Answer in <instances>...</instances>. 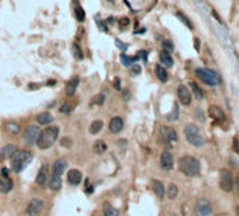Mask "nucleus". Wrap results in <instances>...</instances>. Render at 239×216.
I'll use <instances>...</instances> for the list:
<instances>
[{
	"instance_id": "1",
	"label": "nucleus",
	"mask_w": 239,
	"mask_h": 216,
	"mask_svg": "<svg viewBox=\"0 0 239 216\" xmlns=\"http://www.w3.org/2000/svg\"><path fill=\"white\" fill-rule=\"evenodd\" d=\"M59 136V128L58 126H48L43 130H41V133L38 136L37 145L39 149H49L50 146L58 141Z\"/></svg>"
},
{
	"instance_id": "2",
	"label": "nucleus",
	"mask_w": 239,
	"mask_h": 216,
	"mask_svg": "<svg viewBox=\"0 0 239 216\" xmlns=\"http://www.w3.org/2000/svg\"><path fill=\"white\" fill-rule=\"evenodd\" d=\"M179 170L185 175L196 177L200 173V163L193 156H182L179 159Z\"/></svg>"
},
{
	"instance_id": "3",
	"label": "nucleus",
	"mask_w": 239,
	"mask_h": 216,
	"mask_svg": "<svg viewBox=\"0 0 239 216\" xmlns=\"http://www.w3.org/2000/svg\"><path fill=\"white\" fill-rule=\"evenodd\" d=\"M10 160H11V170L14 173H20L21 170H24L27 167V164L32 160V153L28 150H17L10 157Z\"/></svg>"
},
{
	"instance_id": "4",
	"label": "nucleus",
	"mask_w": 239,
	"mask_h": 216,
	"mask_svg": "<svg viewBox=\"0 0 239 216\" xmlns=\"http://www.w3.org/2000/svg\"><path fill=\"white\" fill-rule=\"evenodd\" d=\"M183 132H185V138L187 139V142H189L190 145L196 146V147H202V146L204 145V138H203L200 129H199L194 124L186 125Z\"/></svg>"
},
{
	"instance_id": "5",
	"label": "nucleus",
	"mask_w": 239,
	"mask_h": 216,
	"mask_svg": "<svg viewBox=\"0 0 239 216\" xmlns=\"http://www.w3.org/2000/svg\"><path fill=\"white\" fill-rule=\"evenodd\" d=\"M196 76L200 80L207 84V86H218L220 84V77L214 70L207 69V67H197L196 69Z\"/></svg>"
},
{
	"instance_id": "6",
	"label": "nucleus",
	"mask_w": 239,
	"mask_h": 216,
	"mask_svg": "<svg viewBox=\"0 0 239 216\" xmlns=\"http://www.w3.org/2000/svg\"><path fill=\"white\" fill-rule=\"evenodd\" d=\"M234 185H235V181L231 171L227 170V168H222L220 171V187H221V189L225 191V192H231L234 189Z\"/></svg>"
},
{
	"instance_id": "7",
	"label": "nucleus",
	"mask_w": 239,
	"mask_h": 216,
	"mask_svg": "<svg viewBox=\"0 0 239 216\" xmlns=\"http://www.w3.org/2000/svg\"><path fill=\"white\" fill-rule=\"evenodd\" d=\"M212 212L211 202L207 198H199L196 202V208H194V213L196 216H210Z\"/></svg>"
},
{
	"instance_id": "8",
	"label": "nucleus",
	"mask_w": 239,
	"mask_h": 216,
	"mask_svg": "<svg viewBox=\"0 0 239 216\" xmlns=\"http://www.w3.org/2000/svg\"><path fill=\"white\" fill-rule=\"evenodd\" d=\"M39 133H41V129L38 128L37 125H30V126H27V129L24 130L22 138H24L25 143H28V145H32V143H35V142L38 141V136H39Z\"/></svg>"
},
{
	"instance_id": "9",
	"label": "nucleus",
	"mask_w": 239,
	"mask_h": 216,
	"mask_svg": "<svg viewBox=\"0 0 239 216\" xmlns=\"http://www.w3.org/2000/svg\"><path fill=\"white\" fill-rule=\"evenodd\" d=\"M159 133H161V138H162V141L165 143H175V142H178L176 130L173 128H171V126H162L161 130H159Z\"/></svg>"
},
{
	"instance_id": "10",
	"label": "nucleus",
	"mask_w": 239,
	"mask_h": 216,
	"mask_svg": "<svg viewBox=\"0 0 239 216\" xmlns=\"http://www.w3.org/2000/svg\"><path fill=\"white\" fill-rule=\"evenodd\" d=\"M7 174H9L7 168H3L0 173V192H3V194H7L13 188V181Z\"/></svg>"
},
{
	"instance_id": "11",
	"label": "nucleus",
	"mask_w": 239,
	"mask_h": 216,
	"mask_svg": "<svg viewBox=\"0 0 239 216\" xmlns=\"http://www.w3.org/2000/svg\"><path fill=\"white\" fill-rule=\"evenodd\" d=\"M42 208H43L42 199H39V198H34V199L30 201V204H28V206H27V213H28L30 216H37L38 213H41Z\"/></svg>"
},
{
	"instance_id": "12",
	"label": "nucleus",
	"mask_w": 239,
	"mask_h": 216,
	"mask_svg": "<svg viewBox=\"0 0 239 216\" xmlns=\"http://www.w3.org/2000/svg\"><path fill=\"white\" fill-rule=\"evenodd\" d=\"M159 163H161V167L162 170H166L169 171L171 168L173 167V156L169 150H164L162 154H161V159H159Z\"/></svg>"
},
{
	"instance_id": "13",
	"label": "nucleus",
	"mask_w": 239,
	"mask_h": 216,
	"mask_svg": "<svg viewBox=\"0 0 239 216\" xmlns=\"http://www.w3.org/2000/svg\"><path fill=\"white\" fill-rule=\"evenodd\" d=\"M178 97L183 105H189L191 103V93L186 86H179L178 87Z\"/></svg>"
},
{
	"instance_id": "14",
	"label": "nucleus",
	"mask_w": 239,
	"mask_h": 216,
	"mask_svg": "<svg viewBox=\"0 0 239 216\" xmlns=\"http://www.w3.org/2000/svg\"><path fill=\"white\" fill-rule=\"evenodd\" d=\"M66 167H67V162H66L64 159L56 160V162L53 163V167H52V177H59V178H62V174H63V171L66 170Z\"/></svg>"
},
{
	"instance_id": "15",
	"label": "nucleus",
	"mask_w": 239,
	"mask_h": 216,
	"mask_svg": "<svg viewBox=\"0 0 239 216\" xmlns=\"http://www.w3.org/2000/svg\"><path fill=\"white\" fill-rule=\"evenodd\" d=\"M208 115L212 119H215L217 122H224L225 121V114H224V111L218 105H211L208 108Z\"/></svg>"
},
{
	"instance_id": "16",
	"label": "nucleus",
	"mask_w": 239,
	"mask_h": 216,
	"mask_svg": "<svg viewBox=\"0 0 239 216\" xmlns=\"http://www.w3.org/2000/svg\"><path fill=\"white\" fill-rule=\"evenodd\" d=\"M123 129V119L120 117H113L109 122V130L111 133H119Z\"/></svg>"
},
{
	"instance_id": "17",
	"label": "nucleus",
	"mask_w": 239,
	"mask_h": 216,
	"mask_svg": "<svg viewBox=\"0 0 239 216\" xmlns=\"http://www.w3.org/2000/svg\"><path fill=\"white\" fill-rule=\"evenodd\" d=\"M81 178H83V174L80 173L78 170H76V168L70 170L69 173H67V181H69L71 185H78Z\"/></svg>"
},
{
	"instance_id": "18",
	"label": "nucleus",
	"mask_w": 239,
	"mask_h": 216,
	"mask_svg": "<svg viewBox=\"0 0 239 216\" xmlns=\"http://www.w3.org/2000/svg\"><path fill=\"white\" fill-rule=\"evenodd\" d=\"M151 188L154 191V194L158 196V198H164L165 195V188H164V184L158 181V180H151Z\"/></svg>"
},
{
	"instance_id": "19",
	"label": "nucleus",
	"mask_w": 239,
	"mask_h": 216,
	"mask_svg": "<svg viewBox=\"0 0 239 216\" xmlns=\"http://www.w3.org/2000/svg\"><path fill=\"white\" fill-rule=\"evenodd\" d=\"M48 181V166L45 164L42 167L39 168L38 171V175H37V184L41 185V187H45V184Z\"/></svg>"
},
{
	"instance_id": "20",
	"label": "nucleus",
	"mask_w": 239,
	"mask_h": 216,
	"mask_svg": "<svg viewBox=\"0 0 239 216\" xmlns=\"http://www.w3.org/2000/svg\"><path fill=\"white\" fill-rule=\"evenodd\" d=\"M159 60H161V63H162L164 67H172L173 66V59H172L169 52H166V51H161L159 52Z\"/></svg>"
},
{
	"instance_id": "21",
	"label": "nucleus",
	"mask_w": 239,
	"mask_h": 216,
	"mask_svg": "<svg viewBox=\"0 0 239 216\" xmlns=\"http://www.w3.org/2000/svg\"><path fill=\"white\" fill-rule=\"evenodd\" d=\"M78 77H71L69 81H67V84H66V94L67 96H73L76 93V90H77V87H78Z\"/></svg>"
},
{
	"instance_id": "22",
	"label": "nucleus",
	"mask_w": 239,
	"mask_h": 216,
	"mask_svg": "<svg viewBox=\"0 0 239 216\" xmlns=\"http://www.w3.org/2000/svg\"><path fill=\"white\" fill-rule=\"evenodd\" d=\"M17 150H18V149H17L16 145H7V146H4V147L0 150V156H1V159H7V157L13 156Z\"/></svg>"
},
{
	"instance_id": "23",
	"label": "nucleus",
	"mask_w": 239,
	"mask_h": 216,
	"mask_svg": "<svg viewBox=\"0 0 239 216\" xmlns=\"http://www.w3.org/2000/svg\"><path fill=\"white\" fill-rule=\"evenodd\" d=\"M155 76H157V79H158L159 81H162V83H165V81L168 80V72H166V69H165L162 65L155 66Z\"/></svg>"
},
{
	"instance_id": "24",
	"label": "nucleus",
	"mask_w": 239,
	"mask_h": 216,
	"mask_svg": "<svg viewBox=\"0 0 239 216\" xmlns=\"http://www.w3.org/2000/svg\"><path fill=\"white\" fill-rule=\"evenodd\" d=\"M52 121H53V117L52 114L49 112H41L37 115V122L39 125H49Z\"/></svg>"
},
{
	"instance_id": "25",
	"label": "nucleus",
	"mask_w": 239,
	"mask_h": 216,
	"mask_svg": "<svg viewBox=\"0 0 239 216\" xmlns=\"http://www.w3.org/2000/svg\"><path fill=\"white\" fill-rule=\"evenodd\" d=\"M104 215L105 216H119V211L116 208H113L111 204L105 202L104 204Z\"/></svg>"
},
{
	"instance_id": "26",
	"label": "nucleus",
	"mask_w": 239,
	"mask_h": 216,
	"mask_svg": "<svg viewBox=\"0 0 239 216\" xmlns=\"http://www.w3.org/2000/svg\"><path fill=\"white\" fill-rule=\"evenodd\" d=\"M102 126H104V122H102V121H99V119H96V121H94V122L91 124L90 132L92 133V135H96V133L102 129Z\"/></svg>"
},
{
	"instance_id": "27",
	"label": "nucleus",
	"mask_w": 239,
	"mask_h": 216,
	"mask_svg": "<svg viewBox=\"0 0 239 216\" xmlns=\"http://www.w3.org/2000/svg\"><path fill=\"white\" fill-rule=\"evenodd\" d=\"M137 59H138V56H127V55H125V54L120 55V60H122V63L125 66H130Z\"/></svg>"
},
{
	"instance_id": "28",
	"label": "nucleus",
	"mask_w": 239,
	"mask_h": 216,
	"mask_svg": "<svg viewBox=\"0 0 239 216\" xmlns=\"http://www.w3.org/2000/svg\"><path fill=\"white\" fill-rule=\"evenodd\" d=\"M94 151H95L96 154L105 153L106 151V143L104 141H96L95 145H94Z\"/></svg>"
},
{
	"instance_id": "29",
	"label": "nucleus",
	"mask_w": 239,
	"mask_h": 216,
	"mask_svg": "<svg viewBox=\"0 0 239 216\" xmlns=\"http://www.w3.org/2000/svg\"><path fill=\"white\" fill-rule=\"evenodd\" d=\"M190 87H191V91H193V94L196 96L197 100H203V98H204V93L202 91V88L197 86L196 83H190Z\"/></svg>"
},
{
	"instance_id": "30",
	"label": "nucleus",
	"mask_w": 239,
	"mask_h": 216,
	"mask_svg": "<svg viewBox=\"0 0 239 216\" xmlns=\"http://www.w3.org/2000/svg\"><path fill=\"white\" fill-rule=\"evenodd\" d=\"M176 17H178V18H179V20H181L182 22H185V25H186L187 28H189V30H193V24H191V22L189 21V18H187V17H186L185 14H182L181 11H178V13H176Z\"/></svg>"
},
{
	"instance_id": "31",
	"label": "nucleus",
	"mask_w": 239,
	"mask_h": 216,
	"mask_svg": "<svg viewBox=\"0 0 239 216\" xmlns=\"http://www.w3.org/2000/svg\"><path fill=\"white\" fill-rule=\"evenodd\" d=\"M176 196H178V187L175 184H171L168 187V198L169 199H175Z\"/></svg>"
},
{
	"instance_id": "32",
	"label": "nucleus",
	"mask_w": 239,
	"mask_h": 216,
	"mask_svg": "<svg viewBox=\"0 0 239 216\" xmlns=\"http://www.w3.org/2000/svg\"><path fill=\"white\" fill-rule=\"evenodd\" d=\"M74 11H76V17H77V20L78 21H84L85 20V13H84V10H83V7L80 4H77L76 6V9H74Z\"/></svg>"
},
{
	"instance_id": "33",
	"label": "nucleus",
	"mask_w": 239,
	"mask_h": 216,
	"mask_svg": "<svg viewBox=\"0 0 239 216\" xmlns=\"http://www.w3.org/2000/svg\"><path fill=\"white\" fill-rule=\"evenodd\" d=\"M6 126H7V130H9V132H11L13 135H16V133H18V132L21 130V129H20V125L16 124V122H9Z\"/></svg>"
},
{
	"instance_id": "34",
	"label": "nucleus",
	"mask_w": 239,
	"mask_h": 216,
	"mask_svg": "<svg viewBox=\"0 0 239 216\" xmlns=\"http://www.w3.org/2000/svg\"><path fill=\"white\" fill-rule=\"evenodd\" d=\"M104 101H105V97H104V94H96L95 97L91 100L90 105H101V104H104Z\"/></svg>"
},
{
	"instance_id": "35",
	"label": "nucleus",
	"mask_w": 239,
	"mask_h": 216,
	"mask_svg": "<svg viewBox=\"0 0 239 216\" xmlns=\"http://www.w3.org/2000/svg\"><path fill=\"white\" fill-rule=\"evenodd\" d=\"M162 48L166 52H171V51H173V43L171 42L169 39H165V41H162Z\"/></svg>"
},
{
	"instance_id": "36",
	"label": "nucleus",
	"mask_w": 239,
	"mask_h": 216,
	"mask_svg": "<svg viewBox=\"0 0 239 216\" xmlns=\"http://www.w3.org/2000/svg\"><path fill=\"white\" fill-rule=\"evenodd\" d=\"M71 109H73V104L64 103V104H62V107H60V112H62V114H67V112H70Z\"/></svg>"
},
{
	"instance_id": "37",
	"label": "nucleus",
	"mask_w": 239,
	"mask_h": 216,
	"mask_svg": "<svg viewBox=\"0 0 239 216\" xmlns=\"http://www.w3.org/2000/svg\"><path fill=\"white\" fill-rule=\"evenodd\" d=\"M73 51H74V56L77 58V59H81L83 58V54H81V49L77 46V45H74L73 46Z\"/></svg>"
},
{
	"instance_id": "38",
	"label": "nucleus",
	"mask_w": 239,
	"mask_h": 216,
	"mask_svg": "<svg viewBox=\"0 0 239 216\" xmlns=\"http://www.w3.org/2000/svg\"><path fill=\"white\" fill-rule=\"evenodd\" d=\"M119 24H120V27H127L129 24H130V21H129L127 17H123V18H120V21H119Z\"/></svg>"
},
{
	"instance_id": "39",
	"label": "nucleus",
	"mask_w": 239,
	"mask_h": 216,
	"mask_svg": "<svg viewBox=\"0 0 239 216\" xmlns=\"http://www.w3.org/2000/svg\"><path fill=\"white\" fill-rule=\"evenodd\" d=\"M132 73L133 75H140V73H141V67H140L138 65L132 66Z\"/></svg>"
},
{
	"instance_id": "40",
	"label": "nucleus",
	"mask_w": 239,
	"mask_h": 216,
	"mask_svg": "<svg viewBox=\"0 0 239 216\" xmlns=\"http://www.w3.org/2000/svg\"><path fill=\"white\" fill-rule=\"evenodd\" d=\"M60 143H62V146H67L69 147V146H71V139L70 138H63Z\"/></svg>"
},
{
	"instance_id": "41",
	"label": "nucleus",
	"mask_w": 239,
	"mask_h": 216,
	"mask_svg": "<svg viewBox=\"0 0 239 216\" xmlns=\"http://www.w3.org/2000/svg\"><path fill=\"white\" fill-rule=\"evenodd\" d=\"M85 191L87 192H92V187H91V184H90V180H85Z\"/></svg>"
},
{
	"instance_id": "42",
	"label": "nucleus",
	"mask_w": 239,
	"mask_h": 216,
	"mask_svg": "<svg viewBox=\"0 0 239 216\" xmlns=\"http://www.w3.org/2000/svg\"><path fill=\"white\" fill-rule=\"evenodd\" d=\"M234 150L236 151V153H239V141L238 139H235L234 141Z\"/></svg>"
},
{
	"instance_id": "43",
	"label": "nucleus",
	"mask_w": 239,
	"mask_h": 216,
	"mask_svg": "<svg viewBox=\"0 0 239 216\" xmlns=\"http://www.w3.org/2000/svg\"><path fill=\"white\" fill-rule=\"evenodd\" d=\"M235 187H236V191L239 192V171L236 174V178H235Z\"/></svg>"
},
{
	"instance_id": "44",
	"label": "nucleus",
	"mask_w": 239,
	"mask_h": 216,
	"mask_svg": "<svg viewBox=\"0 0 239 216\" xmlns=\"http://www.w3.org/2000/svg\"><path fill=\"white\" fill-rule=\"evenodd\" d=\"M115 88H117V90L120 88V80H119V79H116V80H115Z\"/></svg>"
},
{
	"instance_id": "45",
	"label": "nucleus",
	"mask_w": 239,
	"mask_h": 216,
	"mask_svg": "<svg viewBox=\"0 0 239 216\" xmlns=\"http://www.w3.org/2000/svg\"><path fill=\"white\" fill-rule=\"evenodd\" d=\"M199 41H200V39H197V38L194 39V48H196L197 51H199V46H200V42H199Z\"/></svg>"
},
{
	"instance_id": "46",
	"label": "nucleus",
	"mask_w": 239,
	"mask_h": 216,
	"mask_svg": "<svg viewBox=\"0 0 239 216\" xmlns=\"http://www.w3.org/2000/svg\"><path fill=\"white\" fill-rule=\"evenodd\" d=\"M116 43H117V46H120L122 49H126V45H122V43L119 42V39H116Z\"/></svg>"
},
{
	"instance_id": "47",
	"label": "nucleus",
	"mask_w": 239,
	"mask_h": 216,
	"mask_svg": "<svg viewBox=\"0 0 239 216\" xmlns=\"http://www.w3.org/2000/svg\"><path fill=\"white\" fill-rule=\"evenodd\" d=\"M236 213H238V216H239V206L236 208Z\"/></svg>"
},
{
	"instance_id": "48",
	"label": "nucleus",
	"mask_w": 239,
	"mask_h": 216,
	"mask_svg": "<svg viewBox=\"0 0 239 216\" xmlns=\"http://www.w3.org/2000/svg\"><path fill=\"white\" fill-rule=\"evenodd\" d=\"M169 216H178V215H175V213H172V215H169Z\"/></svg>"
}]
</instances>
